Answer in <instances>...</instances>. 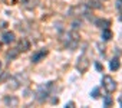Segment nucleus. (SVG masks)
I'll list each match as a JSON object with an SVG mask.
<instances>
[{
  "mask_svg": "<svg viewBox=\"0 0 122 108\" xmlns=\"http://www.w3.org/2000/svg\"><path fill=\"white\" fill-rule=\"evenodd\" d=\"M79 33L76 30H71V32H66L60 36V40H62L63 46L68 48V49H75L79 43Z\"/></svg>",
  "mask_w": 122,
  "mask_h": 108,
  "instance_id": "f257e3e1",
  "label": "nucleus"
},
{
  "mask_svg": "<svg viewBox=\"0 0 122 108\" xmlns=\"http://www.w3.org/2000/svg\"><path fill=\"white\" fill-rule=\"evenodd\" d=\"M53 84L55 82H46V84H43V85H40L37 88V91H36V99L39 102H43V101L47 99V97L50 95V91L53 88Z\"/></svg>",
  "mask_w": 122,
  "mask_h": 108,
  "instance_id": "f03ea898",
  "label": "nucleus"
},
{
  "mask_svg": "<svg viewBox=\"0 0 122 108\" xmlns=\"http://www.w3.org/2000/svg\"><path fill=\"white\" fill-rule=\"evenodd\" d=\"M68 15L69 16H85V15H89V7L86 5H78V6L71 7Z\"/></svg>",
  "mask_w": 122,
  "mask_h": 108,
  "instance_id": "7ed1b4c3",
  "label": "nucleus"
},
{
  "mask_svg": "<svg viewBox=\"0 0 122 108\" xmlns=\"http://www.w3.org/2000/svg\"><path fill=\"white\" fill-rule=\"evenodd\" d=\"M102 85H103V88H105V91H106L108 94H112V92L116 89V82H115V79H113L112 76H109V75H105V76L102 78Z\"/></svg>",
  "mask_w": 122,
  "mask_h": 108,
  "instance_id": "20e7f679",
  "label": "nucleus"
},
{
  "mask_svg": "<svg viewBox=\"0 0 122 108\" xmlns=\"http://www.w3.org/2000/svg\"><path fill=\"white\" fill-rule=\"evenodd\" d=\"M76 68L79 72H86L88 68H89V59L86 58V55H82L78 58V64H76Z\"/></svg>",
  "mask_w": 122,
  "mask_h": 108,
  "instance_id": "39448f33",
  "label": "nucleus"
},
{
  "mask_svg": "<svg viewBox=\"0 0 122 108\" xmlns=\"http://www.w3.org/2000/svg\"><path fill=\"white\" fill-rule=\"evenodd\" d=\"M47 55V49H40V50H36L33 55H32V58H30V61L33 62V64H37V62H40L45 56Z\"/></svg>",
  "mask_w": 122,
  "mask_h": 108,
  "instance_id": "423d86ee",
  "label": "nucleus"
},
{
  "mask_svg": "<svg viewBox=\"0 0 122 108\" xmlns=\"http://www.w3.org/2000/svg\"><path fill=\"white\" fill-rule=\"evenodd\" d=\"M17 49H19V50H23V52L29 50V49H30V42H29L26 38H22V39L19 40V46H17Z\"/></svg>",
  "mask_w": 122,
  "mask_h": 108,
  "instance_id": "0eeeda50",
  "label": "nucleus"
},
{
  "mask_svg": "<svg viewBox=\"0 0 122 108\" xmlns=\"http://www.w3.org/2000/svg\"><path fill=\"white\" fill-rule=\"evenodd\" d=\"M15 38L16 36L13 32H5L2 36V40H3V43H12V42H15Z\"/></svg>",
  "mask_w": 122,
  "mask_h": 108,
  "instance_id": "6e6552de",
  "label": "nucleus"
},
{
  "mask_svg": "<svg viewBox=\"0 0 122 108\" xmlns=\"http://www.w3.org/2000/svg\"><path fill=\"white\" fill-rule=\"evenodd\" d=\"M5 104H6V105H10V107H17V105H19V99H17L16 97H13V95L5 97Z\"/></svg>",
  "mask_w": 122,
  "mask_h": 108,
  "instance_id": "1a4fd4ad",
  "label": "nucleus"
},
{
  "mask_svg": "<svg viewBox=\"0 0 122 108\" xmlns=\"http://www.w3.org/2000/svg\"><path fill=\"white\" fill-rule=\"evenodd\" d=\"M7 84H9L7 86H9L10 89H13V91H15V89H17V88L20 86V82H19V76H13V78H10V81H9Z\"/></svg>",
  "mask_w": 122,
  "mask_h": 108,
  "instance_id": "9d476101",
  "label": "nucleus"
},
{
  "mask_svg": "<svg viewBox=\"0 0 122 108\" xmlns=\"http://www.w3.org/2000/svg\"><path fill=\"white\" fill-rule=\"evenodd\" d=\"M19 52H20V50H19L17 48H15V49H10V50L6 53V58H7L9 61H13V59H16V58L19 56Z\"/></svg>",
  "mask_w": 122,
  "mask_h": 108,
  "instance_id": "9b49d317",
  "label": "nucleus"
},
{
  "mask_svg": "<svg viewBox=\"0 0 122 108\" xmlns=\"http://www.w3.org/2000/svg\"><path fill=\"white\" fill-rule=\"evenodd\" d=\"M95 25H96L98 27H101V29H106L108 26H111V22L106 20V19H98V20L95 22Z\"/></svg>",
  "mask_w": 122,
  "mask_h": 108,
  "instance_id": "f8f14e48",
  "label": "nucleus"
},
{
  "mask_svg": "<svg viewBox=\"0 0 122 108\" xmlns=\"http://www.w3.org/2000/svg\"><path fill=\"white\" fill-rule=\"evenodd\" d=\"M109 68H111V71H118V69L121 68L119 59H118V58H113V59L111 61V64H109Z\"/></svg>",
  "mask_w": 122,
  "mask_h": 108,
  "instance_id": "ddd939ff",
  "label": "nucleus"
},
{
  "mask_svg": "<svg viewBox=\"0 0 122 108\" xmlns=\"http://www.w3.org/2000/svg\"><path fill=\"white\" fill-rule=\"evenodd\" d=\"M111 38H112V32H111L108 27L103 29V32H102V39H103V40H109Z\"/></svg>",
  "mask_w": 122,
  "mask_h": 108,
  "instance_id": "4468645a",
  "label": "nucleus"
},
{
  "mask_svg": "<svg viewBox=\"0 0 122 108\" xmlns=\"http://www.w3.org/2000/svg\"><path fill=\"white\" fill-rule=\"evenodd\" d=\"M91 6H92V7H95V9H99V7H101V5H99L98 2H89L88 7H91Z\"/></svg>",
  "mask_w": 122,
  "mask_h": 108,
  "instance_id": "2eb2a0df",
  "label": "nucleus"
},
{
  "mask_svg": "<svg viewBox=\"0 0 122 108\" xmlns=\"http://www.w3.org/2000/svg\"><path fill=\"white\" fill-rule=\"evenodd\" d=\"M111 104H112V98H111V95H108L105 98V107H111Z\"/></svg>",
  "mask_w": 122,
  "mask_h": 108,
  "instance_id": "dca6fc26",
  "label": "nucleus"
},
{
  "mask_svg": "<svg viewBox=\"0 0 122 108\" xmlns=\"http://www.w3.org/2000/svg\"><path fill=\"white\" fill-rule=\"evenodd\" d=\"M116 9L122 13V0H116Z\"/></svg>",
  "mask_w": 122,
  "mask_h": 108,
  "instance_id": "f3484780",
  "label": "nucleus"
},
{
  "mask_svg": "<svg viewBox=\"0 0 122 108\" xmlns=\"http://www.w3.org/2000/svg\"><path fill=\"white\" fill-rule=\"evenodd\" d=\"M92 97H93V98H98V97H99V89H98V88H95V89L92 91Z\"/></svg>",
  "mask_w": 122,
  "mask_h": 108,
  "instance_id": "a211bd4d",
  "label": "nucleus"
},
{
  "mask_svg": "<svg viewBox=\"0 0 122 108\" xmlns=\"http://www.w3.org/2000/svg\"><path fill=\"white\" fill-rule=\"evenodd\" d=\"M66 107H69V108H72V107H75V102H73V101H69V102L66 104Z\"/></svg>",
  "mask_w": 122,
  "mask_h": 108,
  "instance_id": "6ab92c4d",
  "label": "nucleus"
},
{
  "mask_svg": "<svg viewBox=\"0 0 122 108\" xmlns=\"http://www.w3.org/2000/svg\"><path fill=\"white\" fill-rule=\"evenodd\" d=\"M72 26H73V29H76L78 26H81V22H73V25H72Z\"/></svg>",
  "mask_w": 122,
  "mask_h": 108,
  "instance_id": "aec40b11",
  "label": "nucleus"
},
{
  "mask_svg": "<svg viewBox=\"0 0 122 108\" xmlns=\"http://www.w3.org/2000/svg\"><path fill=\"white\" fill-rule=\"evenodd\" d=\"M96 69H98V71H103V66H101L99 64H96Z\"/></svg>",
  "mask_w": 122,
  "mask_h": 108,
  "instance_id": "412c9836",
  "label": "nucleus"
},
{
  "mask_svg": "<svg viewBox=\"0 0 122 108\" xmlns=\"http://www.w3.org/2000/svg\"><path fill=\"white\" fill-rule=\"evenodd\" d=\"M119 104H121V107H122V95L119 97Z\"/></svg>",
  "mask_w": 122,
  "mask_h": 108,
  "instance_id": "4be33fe9",
  "label": "nucleus"
},
{
  "mask_svg": "<svg viewBox=\"0 0 122 108\" xmlns=\"http://www.w3.org/2000/svg\"><path fill=\"white\" fill-rule=\"evenodd\" d=\"M0 69H2V62H0Z\"/></svg>",
  "mask_w": 122,
  "mask_h": 108,
  "instance_id": "5701e85b",
  "label": "nucleus"
},
{
  "mask_svg": "<svg viewBox=\"0 0 122 108\" xmlns=\"http://www.w3.org/2000/svg\"><path fill=\"white\" fill-rule=\"evenodd\" d=\"M0 48H2V43H0Z\"/></svg>",
  "mask_w": 122,
  "mask_h": 108,
  "instance_id": "b1692460",
  "label": "nucleus"
}]
</instances>
